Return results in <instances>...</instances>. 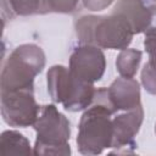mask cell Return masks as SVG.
<instances>
[{
    "instance_id": "obj_5",
    "label": "cell",
    "mask_w": 156,
    "mask_h": 156,
    "mask_svg": "<svg viewBox=\"0 0 156 156\" xmlns=\"http://www.w3.org/2000/svg\"><path fill=\"white\" fill-rule=\"evenodd\" d=\"M48 91L55 102L62 104L65 110L77 112L85 110L94 100L95 88L93 83H88L76 78L69 68L57 65L52 66L48 72Z\"/></svg>"
},
{
    "instance_id": "obj_19",
    "label": "cell",
    "mask_w": 156,
    "mask_h": 156,
    "mask_svg": "<svg viewBox=\"0 0 156 156\" xmlns=\"http://www.w3.org/2000/svg\"><path fill=\"white\" fill-rule=\"evenodd\" d=\"M155 1H156V0H155Z\"/></svg>"
},
{
    "instance_id": "obj_12",
    "label": "cell",
    "mask_w": 156,
    "mask_h": 156,
    "mask_svg": "<svg viewBox=\"0 0 156 156\" xmlns=\"http://www.w3.org/2000/svg\"><path fill=\"white\" fill-rule=\"evenodd\" d=\"M141 61V51L136 49H124L118 55L116 67L121 77L133 78Z\"/></svg>"
},
{
    "instance_id": "obj_1",
    "label": "cell",
    "mask_w": 156,
    "mask_h": 156,
    "mask_svg": "<svg viewBox=\"0 0 156 156\" xmlns=\"http://www.w3.org/2000/svg\"><path fill=\"white\" fill-rule=\"evenodd\" d=\"M107 88L95 90L94 100L85 108L78 126L77 145L83 155H98L105 149L112 147L113 124L112 116L116 113Z\"/></svg>"
},
{
    "instance_id": "obj_6",
    "label": "cell",
    "mask_w": 156,
    "mask_h": 156,
    "mask_svg": "<svg viewBox=\"0 0 156 156\" xmlns=\"http://www.w3.org/2000/svg\"><path fill=\"white\" fill-rule=\"evenodd\" d=\"M33 90L1 91V116L11 127L33 126L40 112Z\"/></svg>"
},
{
    "instance_id": "obj_15",
    "label": "cell",
    "mask_w": 156,
    "mask_h": 156,
    "mask_svg": "<svg viewBox=\"0 0 156 156\" xmlns=\"http://www.w3.org/2000/svg\"><path fill=\"white\" fill-rule=\"evenodd\" d=\"M145 51L147 52L150 58H156V24L150 26L145 30V40H144Z\"/></svg>"
},
{
    "instance_id": "obj_14",
    "label": "cell",
    "mask_w": 156,
    "mask_h": 156,
    "mask_svg": "<svg viewBox=\"0 0 156 156\" xmlns=\"http://www.w3.org/2000/svg\"><path fill=\"white\" fill-rule=\"evenodd\" d=\"M141 83L145 90L156 95V58H149L141 71Z\"/></svg>"
},
{
    "instance_id": "obj_16",
    "label": "cell",
    "mask_w": 156,
    "mask_h": 156,
    "mask_svg": "<svg viewBox=\"0 0 156 156\" xmlns=\"http://www.w3.org/2000/svg\"><path fill=\"white\" fill-rule=\"evenodd\" d=\"M78 0H48L49 10L58 12H69L72 11Z\"/></svg>"
},
{
    "instance_id": "obj_17",
    "label": "cell",
    "mask_w": 156,
    "mask_h": 156,
    "mask_svg": "<svg viewBox=\"0 0 156 156\" xmlns=\"http://www.w3.org/2000/svg\"><path fill=\"white\" fill-rule=\"evenodd\" d=\"M111 1L112 0H84V4L90 10L96 11V10H101L106 6H108L111 4Z\"/></svg>"
},
{
    "instance_id": "obj_13",
    "label": "cell",
    "mask_w": 156,
    "mask_h": 156,
    "mask_svg": "<svg viewBox=\"0 0 156 156\" xmlns=\"http://www.w3.org/2000/svg\"><path fill=\"white\" fill-rule=\"evenodd\" d=\"M10 5L13 12L23 16L49 10L48 0H10Z\"/></svg>"
},
{
    "instance_id": "obj_2",
    "label": "cell",
    "mask_w": 156,
    "mask_h": 156,
    "mask_svg": "<svg viewBox=\"0 0 156 156\" xmlns=\"http://www.w3.org/2000/svg\"><path fill=\"white\" fill-rule=\"evenodd\" d=\"M77 34L83 44L124 50L130 44L134 30L123 15L113 12L106 17H82L77 23Z\"/></svg>"
},
{
    "instance_id": "obj_10",
    "label": "cell",
    "mask_w": 156,
    "mask_h": 156,
    "mask_svg": "<svg viewBox=\"0 0 156 156\" xmlns=\"http://www.w3.org/2000/svg\"><path fill=\"white\" fill-rule=\"evenodd\" d=\"M113 12L123 15L129 21L134 34L146 30L152 24V6H149L144 0H119Z\"/></svg>"
},
{
    "instance_id": "obj_8",
    "label": "cell",
    "mask_w": 156,
    "mask_h": 156,
    "mask_svg": "<svg viewBox=\"0 0 156 156\" xmlns=\"http://www.w3.org/2000/svg\"><path fill=\"white\" fill-rule=\"evenodd\" d=\"M144 117V111L141 105L132 110H127L112 118L113 124V140L112 147H126L135 145L134 136L140 129Z\"/></svg>"
},
{
    "instance_id": "obj_18",
    "label": "cell",
    "mask_w": 156,
    "mask_h": 156,
    "mask_svg": "<svg viewBox=\"0 0 156 156\" xmlns=\"http://www.w3.org/2000/svg\"><path fill=\"white\" fill-rule=\"evenodd\" d=\"M155 132H156V127H155Z\"/></svg>"
},
{
    "instance_id": "obj_9",
    "label": "cell",
    "mask_w": 156,
    "mask_h": 156,
    "mask_svg": "<svg viewBox=\"0 0 156 156\" xmlns=\"http://www.w3.org/2000/svg\"><path fill=\"white\" fill-rule=\"evenodd\" d=\"M107 94L116 111H127L140 105V88L134 78H117L107 88Z\"/></svg>"
},
{
    "instance_id": "obj_11",
    "label": "cell",
    "mask_w": 156,
    "mask_h": 156,
    "mask_svg": "<svg viewBox=\"0 0 156 156\" xmlns=\"http://www.w3.org/2000/svg\"><path fill=\"white\" fill-rule=\"evenodd\" d=\"M0 150L2 155H29L28 139L16 130H5L0 136Z\"/></svg>"
},
{
    "instance_id": "obj_7",
    "label": "cell",
    "mask_w": 156,
    "mask_h": 156,
    "mask_svg": "<svg viewBox=\"0 0 156 156\" xmlns=\"http://www.w3.org/2000/svg\"><path fill=\"white\" fill-rule=\"evenodd\" d=\"M106 67L105 55L99 46L84 44L76 48L69 57L71 73L84 82L95 83L101 79Z\"/></svg>"
},
{
    "instance_id": "obj_4",
    "label": "cell",
    "mask_w": 156,
    "mask_h": 156,
    "mask_svg": "<svg viewBox=\"0 0 156 156\" xmlns=\"http://www.w3.org/2000/svg\"><path fill=\"white\" fill-rule=\"evenodd\" d=\"M37 140L33 154L35 155H69V121L55 107L45 105L33 124Z\"/></svg>"
},
{
    "instance_id": "obj_3",
    "label": "cell",
    "mask_w": 156,
    "mask_h": 156,
    "mask_svg": "<svg viewBox=\"0 0 156 156\" xmlns=\"http://www.w3.org/2000/svg\"><path fill=\"white\" fill-rule=\"evenodd\" d=\"M45 65L43 50L34 44L16 48L1 71V91L33 90V82Z\"/></svg>"
}]
</instances>
